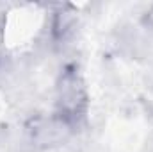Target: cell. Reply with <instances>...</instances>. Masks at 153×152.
<instances>
[{"label": "cell", "instance_id": "1", "mask_svg": "<svg viewBox=\"0 0 153 152\" xmlns=\"http://www.w3.org/2000/svg\"><path fill=\"white\" fill-rule=\"evenodd\" d=\"M89 109V91L84 75L76 65H66L55 82V109L53 114L62 120L71 131L82 125Z\"/></svg>", "mask_w": 153, "mask_h": 152}, {"label": "cell", "instance_id": "2", "mask_svg": "<svg viewBox=\"0 0 153 152\" xmlns=\"http://www.w3.org/2000/svg\"><path fill=\"white\" fill-rule=\"evenodd\" d=\"M27 132L30 136V140L39 145V147H52V145H59L62 143L73 131L62 122L59 120L55 114L46 116H39L34 118L29 125H27Z\"/></svg>", "mask_w": 153, "mask_h": 152}, {"label": "cell", "instance_id": "3", "mask_svg": "<svg viewBox=\"0 0 153 152\" xmlns=\"http://www.w3.org/2000/svg\"><path fill=\"white\" fill-rule=\"evenodd\" d=\"M76 27V18L75 13L70 11L68 7H61L59 11L53 13L52 18V34L57 41H64L68 39Z\"/></svg>", "mask_w": 153, "mask_h": 152}, {"label": "cell", "instance_id": "4", "mask_svg": "<svg viewBox=\"0 0 153 152\" xmlns=\"http://www.w3.org/2000/svg\"><path fill=\"white\" fill-rule=\"evenodd\" d=\"M146 23L153 29V5L148 9V13H146Z\"/></svg>", "mask_w": 153, "mask_h": 152}]
</instances>
